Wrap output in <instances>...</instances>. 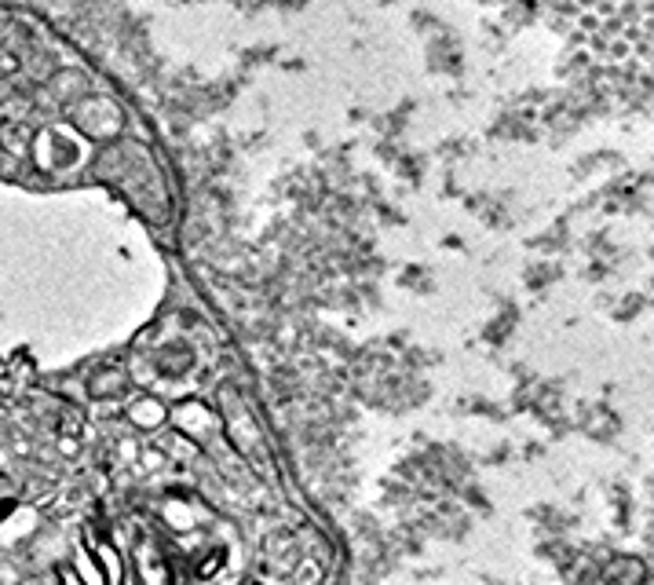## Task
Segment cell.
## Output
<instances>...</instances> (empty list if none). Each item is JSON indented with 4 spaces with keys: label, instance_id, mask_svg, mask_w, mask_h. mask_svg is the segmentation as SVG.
<instances>
[{
    "label": "cell",
    "instance_id": "obj_2",
    "mask_svg": "<svg viewBox=\"0 0 654 585\" xmlns=\"http://www.w3.org/2000/svg\"><path fill=\"white\" fill-rule=\"evenodd\" d=\"M70 121L92 139H114L117 132H121V110L103 96L81 99V103L70 110Z\"/></svg>",
    "mask_w": 654,
    "mask_h": 585
},
{
    "label": "cell",
    "instance_id": "obj_3",
    "mask_svg": "<svg viewBox=\"0 0 654 585\" xmlns=\"http://www.w3.org/2000/svg\"><path fill=\"white\" fill-rule=\"evenodd\" d=\"M125 417L139 432H158L169 425V406L161 403L158 395H132L125 403Z\"/></svg>",
    "mask_w": 654,
    "mask_h": 585
},
{
    "label": "cell",
    "instance_id": "obj_10",
    "mask_svg": "<svg viewBox=\"0 0 654 585\" xmlns=\"http://www.w3.org/2000/svg\"><path fill=\"white\" fill-rule=\"evenodd\" d=\"M640 585H647V578H644V582H640Z\"/></svg>",
    "mask_w": 654,
    "mask_h": 585
},
{
    "label": "cell",
    "instance_id": "obj_4",
    "mask_svg": "<svg viewBox=\"0 0 654 585\" xmlns=\"http://www.w3.org/2000/svg\"><path fill=\"white\" fill-rule=\"evenodd\" d=\"M88 388H92V399H121V395H128L132 381H128V373L121 366H103Z\"/></svg>",
    "mask_w": 654,
    "mask_h": 585
},
{
    "label": "cell",
    "instance_id": "obj_8",
    "mask_svg": "<svg viewBox=\"0 0 654 585\" xmlns=\"http://www.w3.org/2000/svg\"><path fill=\"white\" fill-rule=\"evenodd\" d=\"M139 582L143 585H169V571L161 556H143L139 560Z\"/></svg>",
    "mask_w": 654,
    "mask_h": 585
},
{
    "label": "cell",
    "instance_id": "obj_9",
    "mask_svg": "<svg viewBox=\"0 0 654 585\" xmlns=\"http://www.w3.org/2000/svg\"><path fill=\"white\" fill-rule=\"evenodd\" d=\"M318 582H322V564L300 556V560H296V571H293V585H318Z\"/></svg>",
    "mask_w": 654,
    "mask_h": 585
},
{
    "label": "cell",
    "instance_id": "obj_7",
    "mask_svg": "<svg viewBox=\"0 0 654 585\" xmlns=\"http://www.w3.org/2000/svg\"><path fill=\"white\" fill-rule=\"evenodd\" d=\"M194 520H198V516H194V509H190L187 501H169V505H165V523H169L172 531H190Z\"/></svg>",
    "mask_w": 654,
    "mask_h": 585
},
{
    "label": "cell",
    "instance_id": "obj_5",
    "mask_svg": "<svg viewBox=\"0 0 654 585\" xmlns=\"http://www.w3.org/2000/svg\"><path fill=\"white\" fill-rule=\"evenodd\" d=\"M88 553L95 556V564H99V571H103L106 585H121L125 571H121V556H117L114 545H110V542H92V545H88Z\"/></svg>",
    "mask_w": 654,
    "mask_h": 585
},
{
    "label": "cell",
    "instance_id": "obj_1",
    "mask_svg": "<svg viewBox=\"0 0 654 585\" xmlns=\"http://www.w3.org/2000/svg\"><path fill=\"white\" fill-rule=\"evenodd\" d=\"M169 421L176 428V436L194 443V447H205L212 439L220 436V417L212 414L209 406L201 399H183L169 410Z\"/></svg>",
    "mask_w": 654,
    "mask_h": 585
},
{
    "label": "cell",
    "instance_id": "obj_6",
    "mask_svg": "<svg viewBox=\"0 0 654 585\" xmlns=\"http://www.w3.org/2000/svg\"><path fill=\"white\" fill-rule=\"evenodd\" d=\"M74 575H77V582H81V585H106L103 571H99V564H95V556L88 553V545H81V549H77Z\"/></svg>",
    "mask_w": 654,
    "mask_h": 585
}]
</instances>
